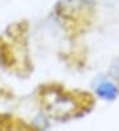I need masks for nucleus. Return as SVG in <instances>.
Returning a JSON list of instances; mask_svg holds the SVG:
<instances>
[{"label":"nucleus","mask_w":119,"mask_h":131,"mask_svg":"<svg viewBox=\"0 0 119 131\" xmlns=\"http://www.w3.org/2000/svg\"><path fill=\"white\" fill-rule=\"evenodd\" d=\"M45 105L50 113L54 111L56 114H66L68 111H71V109H74L73 101L69 97H63L62 94L53 93V91L45 95Z\"/></svg>","instance_id":"1"},{"label":"nucleus","mask_w":119,"mask_h":131,"mask_svg":"<svg viewBox=\"0 0 119 131\" xmlns=\"http://www.w3.org/2000/svg\"><path fill=\"white\" fill-rule=\"evenodd\" d=\"M95 93H97V95L102 99L113 101V99H115L116 95H118V88L115 86V83H113L111 81H102L97 85Z\"/></svg>","instance_id":"2"}]
</instances>
